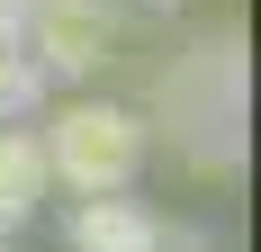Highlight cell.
<instances>
[{
	"label": "cell",
	"mask_w": 261,
	"mask_h": 252,
	"mask_svg": "<svg viewBox=\"0 0 261 252\" xmlns=\"http://www.w3.org/2000/svg\"><path fill=\"white\" fill-rule=\"evenodd\" d=\"M45 144V171L63 180V189H81V198H99V189H126L135 171H144V117L117 99H72L54 108V126L36 135Z\"/></svg>",
	"instance_id": "1"
},
{
	"label": "cell",
	"mask_w": 261,
	"mask_h": 252,
	"mask_svg": "<svg viewBox=\"0 0 261 252\" xmlns=\"http://www.w3.org/2000/svg\"><path fill=\"white\" fill-rule=\"evenodd\" d=\"M27 36L45 72H99L117 54V9L108 0H27Z\"/></svg>",
	"instance_id": "2"
},
{
	"label": "cell",
	"mask_w": 261,
	"mask_h": 252,
	"mask_svg": "<svg viewBox=\"0 0 261 252\" xmlns=\"http://www.w3.org/2000/svg\"><path fill=\"white\" fill-rule=\"evenodd\" d=\"M63 243H72V252H171V225H162L153 207H135L126 189H99V198L72 207Z\"/></svg>",
	"instance_id": "3"
},
{
	"label": "cell",
	"mask_w": 261,
	"mask_h": 252,
	"mask_svg": "<svg viewBox=\"0 0 261 252\" xmlns=\"http://www.w3.org/2000/svg\"><path fill=\"white\" fill-rule=\"evenodd\" d=\"M45 189H54V171H45V144L27 135V117H0V225H27Z\"/></svg>",
	"instance_id": "4"
},
{
	"label": "cell",
	"mask_w": 261,
	"mask_h": 252,
	"mask_svg": "<svg viewBox=\"0 0 261 252\" xmlns=\"http://www.w3.org/2000/svg\"><path fill=\"white\" fill-rule=\"evenodd\" d=\"M45 108V63H27V45H0V117H36Z\"/></svg>",
	"instance_id": "5"
},
{
	"label": "cell",
	"mask_w": 261,
	"mask_h": 252,
	"mask_svg": "<svg viewBox=\"0 0 261 252\" xmlns=\"http://www.w3.org/2000/svg\"><path fill=\"white\" fill-rule=\"evenodd\" d=\"M0 45H27V0H0Z\"/></svg>",
	"instance_id": "6"
},
{
	"label": "cell",
	"mask_w": 261,
	"mask_h": 252,
	"mask_svg": "<svg viewBox=\"0 0 261 252\" xmlns=\"http://www.w3.org/2000/svg\"><path fill=\"white\" fill-rule=\"evenodd\" d=\"M9 234H18V225H0V252H9Z\"/></svg>",
	"instance_id": "7"
},
{
	"label": "cell",
	"mask_w": 261,
	"mask_h": 252,
	"mask_svg": "<svg viewBox=\"0 0 261 252\" xmlns=\"http://www.w3.org/2000/svg\"><path fill=\"white\" fill-rule=\"evenodd\" d=\"M153 9H171V0H153Z\"/></svg>",
	"instance_id": "8"
}]
</instances>
